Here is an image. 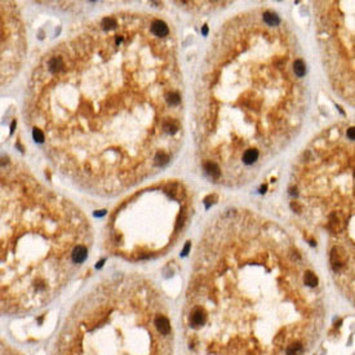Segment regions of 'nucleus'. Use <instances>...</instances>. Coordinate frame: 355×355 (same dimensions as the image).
Returning a JSON list of instances; mask_svg holds the SVG:
<instances>
[{
	"label": "nucleus",
	"instance_id": "nucleus-1",
	"mask_svg": "<svg viewBox=\"0 0 355 355\" xmlns=\"http://www.w3.org/2000/svg\"><path fill=\"white\" fill-rule=\"evenodd\" d=\"M24 118L50 163L83 191L114 196L156 176L185 136L173 26L136 11L80 24L34 66Z\"/></svg>",
	"mask_w": 355,
	"mask_h": 355
},
{
	"label": "nucleus",
	"instance_id": "nucleus-2",
	"mask_svg": "<svg viewBox=\"0 0 355 355\" xmlns=\"http://www.w3.org/2000/svg\"><path fill=\"white\" fill-rule=\"evenodd\" d=\"M311 262L287 231L245 208L213 217L185 298L189 355H308L326 323Z\"/></svg>",
	"mask_w": 355,
	"mask_h": 355
},
{
	"label": "nucleus",
	"instance_id": "nucleus-3",
	"mask_svg": "<svg viewBox=\"0 0 355 355\" xmlns=\"http://www.w3.org/2000/svg\"><path fill=\"white\" fill-rule=\"evenodd\" d=\"M309 106L297 36L278 12L253 8L213 35L194 92L196 159L214 185L240 188L291 145Z\"/></svg>",
	"mask_w": 355,
	"mask_h": 355
},
{
	"label": "nucleus",
	"instance_id": "nucleus-4",
	"mask_svg": "<svg viewBox=\"0 0 355 355\" xmlns=\"http://www.w3.org/2000/svg\"><path fill=\"white\" fill-rule=\"evenodd\" d=\"M1 312L50 304L84 266L92 227L84 213L43 185L25 164L1 162Z\"/></svg>",
	"mask_w": 355,
	"mask_h": 355
},
{
	"label": "nucleus",
	"instance_id": "nucleus-5",
	"mask_svg": "<svg viewBox=\"0 0 355 355\" xmlns=\"http://www.w3.org/2000/svg\"><path fill=\"white\" fill-rule=\"evenodd\" d=\"M291 208L322 241L334 283L355 305V121L326 128L292 168Z\"/></svg>",
	"mask_w": 355,
	"mask_h": 355
},
{
	"label": "nucleus",
	"instance_id": "nucleus-6",
	"mask_svg": "<svg viewBox=\"0 0 355 355\" xmlns=\"http://www.w3.org/2000/svg\"><path fill=\"white\" fill-rule=\"evenodd\" d=\"M169 305L149 279H105L75 302L52 355H173Z\"/></svg>",
	"mask_w": 355,
	"mask_h": 355
},
{
	"label": "nucleus",
	"instance_id": "nucleus-7",
	"mask_svg": "<svg viewBox=\"0 0 355 355\" xmlns=\"http://www.w3.org/2000/svg\"><path fill=\"white\" fill-rule=\"evenodd\" d=\"M192 212V195L184 182H154L114 208L105 229V247L129 262L159 259L181 240Z\"/></svg>",
	"mask_w": 355,
	"mask_h": 355
},
{
	"label": "nucleus",
	"instance_id": "nucleus-8",
	"mask_svg": "<svg viewBox=\"0 0 355 355\" xmlns=\"http://www.w3.org/2000/svg\"><path fill=\"white\" fill-rule=\"evenodd\" d=\"M314 21L327 78L334 92L355 107V0L315 1Z\"/></svg>",
	"mask_w": 355,
	"mask_h": 355
},
{
	"label": "nucleus",
	"instance_id": "nucleus-9",
	"mask_svg": "<svg viewBox=\"0 0 355 355\" xmlns=\"http://www.w3.org/2000/svg\"><path fill=\"white\" fill-rule=\"evenodd\" d=\"M1 85H7L18 74L26 53L24 22L17 7L1 3Z\"/></svg>",
	"mask_w": 355,
	"mask_h": 355
}]
</instances>
